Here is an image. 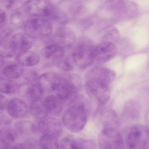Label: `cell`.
I'll return each mask as SVG.
<instances>
[{"mask_svg":"<svg viewBox=\"0 0 149 149\" xmlns=\"http://www.w3.org/2000/svg\"><path fill=\"white\" fill-rule=\"evenodd\" d=\"M6 14L0 8V24L2 23L6 19Z\"/></svg>","mask_w":149,"mask_h":149,"instance_id":"cell-34","label":"cell"},{"mask_svg":"<svg viewBox=\"0 0 149 149\" xmlns=\"http://www.w3.org/2000/svg\"><path fill=\"white\" fill-rule=\"evenodd\" d=\"M18 89L17 84L12 81L6 78H0V93L12 94Z\"/></svg>","mask_w":149,"mask_h":149,"instance_id":"cell-26","label":"cell"},{"mask_svg":"<svg viewBox=\"0 0 149 149\" xmlns=\"http://www.w3.org/2000/svg\"><path fill=\"white\" fill-rule=\"evenodd\" d=\"M110 7L114 10L117 17L123 18L134 17L138 11V6L134 3L125 0H110Z\"/></svg>","mask_w":149,"mask_h":149,"instance_id":"cell-10","label":"cell"},{"mask_svg":"<svg viewBox=\"0 0 149 149\" xmlns=\"http://www.w3.org/2000/svg\"><path fill=\"white\" fill-rule=\"evenodd\" d=\"M8 100L5 96L0 94V110H3L6 107Z\"/></svg>","mask_w":149,"mask_h":149,"instance_id":"cell-33","label":"cell"},{"mask_svg":"<svg viewBox=\"0 0 149 149\" xmlns=\"http://www.w3.org/2000/svg\"><path fill=\"white\" fill-rule=\"evenodd\" d=\"M115 72L109 68L95 67L91 69L86 74V79L94 80L109 85L116 78Z\"/></svg>","mask_w":149,"mask_h":149,"instance_id":"cell-12","label":"cell"},{"mask_svg":"<svg viewBox=\"0 0 149 149\" xmlns=\"http://www.w3.org/2000/svg\"><path fill=\"white\" fill-rule=\"evenodd\" d=\"M16 52L10 41H0V56L1 57H12L15 56Z\"/></svg>","mask_w":149,"mask_h":149,"instance_id":"cell-27","label":"cell"},{"mask_svg":"<svg viewBox=\"0 0 149 149\" xmlns=\"http://www.w3.org/2000/svg\"><path fill=\"white\" fill-rule=\"evenodd\" d=\"M100 149H125L124 141L121 133L115 128H104L98 136Z\"/></svg>","mask_w":149,"mask_h":149,"instance_id":"cell-4","label":"cell"},{"mask_svg":"<svg viewBox=\"0 0 149 149\" xmlns=\"http://www.w3.org/2000/svg\"><path fill=\"white\" fill-rule=\"evenodd\" d=\"M42 53L45 59L52 61L59 60L64 55V48L58 44H53L45 47Z\"/></svg>","mask_w":149,"mask_h":149,"instance_id":"cell-20","label":"cell"},{"mask_svg":"<svg viewBox=\"0 0 149 149\" xmlns=\"http://www.w3.org/2000/svg\"><path fill=\"white\" fill-rule=\"evenodd\" d=\"M117 49L113 43L103 42L94 46L93 57L94 61L104 63L111 60L117 53Z\"/></svg>","mask_w":149,"mask_h":149,"instance_id":"cell-11","label":"cell"},{"mask_svg":"<svg viewBox=\"0 0 149 149\" xmlns=\"http://www.w3.org/2000/svg\"><path fill=\"white\" fill-rule=\"evenodd\" d=\"M57 66L58 68L64 71H69L72 69L73 65L71 62L67 59L60 60L57 63Z\"/></svg>","mask_w":149,"mask_h":149,"instance_id":"cell-31","label":"cell"},{"mask_svg":"<svg viewBox=\"0 0 149 149\" xmlns=\"http://www.w3.org/2000/svg\"><path fill=\"white\" fill-rule=\"evenodd\" d=\"M18 136L14 128L6 126L3 127L0 130V141L3 146L12 145Z\"/></svg>","mask_w":149,"mask_h":149,"instance_id":"cell-22","label":"cell"},{"mask_svg":"<svg viewBox=\"0 0 149 149\" xmlns=\"http://www.w3.org/2000/svg\"><path fill=\"white\" fill-rule=\"evenodd\" d=\"M17 60L22 66L31 67L39 63L40 57L36 52L27 51L19 52L17 56Z\"/></svg>","mask_w":149,"mask_h":149,"instance_id":"cell-19","label":"cell"},{"mask_svg":"<svg viewBox=\"0 0 149 149\" xmlns=\"http://www.w3.org/2000/svg\"><path fill=\"white\" fill-rule=\"evenodd\" d=\"M60 149H82L78 141L70 137H65L60 141Z\"/></svg>","mask_w":149,"mask_h":149,"instance_id":"cell-28","label":"cell"},{"mask_svg":"<svg viewBox=\"0 0 149 149\" xmlns=\"http://www.w3.org/2000/svg\"><path fill=\"white\" fill-rule=\"evenodd\" d=\"M43 135L58 139L63 135V129L60 122L53 117H46L41 120L37 127Z\"/></svg>","mask_w":149,"mask_h":149,"instance_id":"cell-9","label":"cell"},{"mask_svg":"<svg viewBox=\"0 0 149 149\" xmlns=\"http://www.w3.org/2000/svg\"><path fill=\"white\" fill-rule=\"evenodd\" d=\"M14 129L18 135L23 136L33 134L37 130V128L33 123L25 120L18 121L15 123Z\"/></svg>","mask_w":149,"mask_h":149,"instance_id":"cell-21","label":"cell"},{"mask_svg":"<svg viewBox=\"0 0 149 149\" xmlns=\"http://www.w3.org/2000/svg\"><path fill=\"white\" fill-rule=\"evenodd\" d=\"M94 45L88 39H84L78 44L72 54L74 64L80 69H85L94 62L93 49Z\"/></svg>","mask_w":149,"mask_h":149,"instance_id":"cell-2","label":"cell"},{"mask_svg":"<svg viewBox=\"0 0 149 149\" xmlns=\"http://www.w3.org/2000/svg\"><path fill=\"white\" fill-rule=\"evenodd\" d=\"M18 89L21 95L31 102L41 100L44 92L38 83H24L21 85Z\"/></svg>","mask_w":149,"mask_h":149,"instance_id":"cell-13","label":"cell"},{"mask_svg":"<svg viewBox=\"0 0 149 149\" xmlns=\"http://www.w3.org/2000/svg\"><path fill=\"white\" fill-rule=\"evenodd\" d=\"M4 64V61L3 60V58L0 56V67H2L3 66Z\"/></svg>","mask_w":149,"mask_h":149,"instance_id":"cell-36","label":"cell"},{"mask_svg":"<svg viewBox=\"0 0 149 149\" xmlns=\"http://www.w3.org/2000/svg\"><path fill=\"white\" fill-rule=\"evenodd\" d=\"M43 102L48 113L58 116L62 112L64 102L57 95H48L45 97Z\"/></svg>","mask_w":149,"mask_h":149,"instance_id":"cell-18","label":"cell"},{"mask_svg":"<svg viewBox=\"0 0 149 149\" xmlns=\"http://www.w3.org/2000/svg\"><path fill=\"white\" fill-rule=\"evenodd\" d=\"M25 34L32 38L45 37L52 31V24L44 18L35 17L28 20L24 25Z\"/></svg>","mask_w":149,"mask_h":149,"instance_id":"cell-5","label":"cell"},{"mask_svg":"<svg viewBox=\"0 0 149 149\" xmlns=\"http://www.w3.org/2000/svg\"><path fill=\"white\" fill-rule=\"evenodd\" d=\"M24 12L35 17L52 16L57 18L58 10L44 0H28L23 5Z\"/></svg>","mask_w":149,"mask_h":149,"instance_id":"cell-7","label":"cell"},{"mask_svg":"<svg viewBox=\"0 0 149 149\" xmlns=\"http://www.w3.org/2000/svg\"><path fill=\"white\" fill-rule=\"evenodd\" d=\"M24 78L29 81L33 82L38 80L39 75L38 72L35 69H31L24 71Z\"/></svg>","mask_w":149,"mask_h":149,"instance_id":"cell-30","label":"cell"},{"mask_svg":"<svg viewBox=\"0 0 149 149\" xmlns=\"http://www.w3.org/2000/svg\"><path fill=\"white\" fill-rule=\"evenodd\" d=\"M24 69L22 66L16 63H11L6 65L3 70L4 76L10 79H19L23 74Z\"/></svg>","mask_w":149,"mask_h":149,"instance_id":"cell-24","label":"cell"},{"mask_svg":"<svg viewBox=\"0 0 149 149\" xmlns=\"http://www.w3.org/2000/svg\"><path fill=\"white\" fill-rule=\"evenodd\" d=\"M127 149H149L148 128L143 125L131 127L127 138Z\"/></svg>","mask_w":149,"mask_h":149,"instance_id":"cell-3","label":"cell"},{"mask_svg":"<svg viewBox=\"0 0 149 149\" xmlns=\"http://www.w3.org/2000/svg\"><path fill=\"white\" fill-rule=\"evenodd\" d=\"M99 118L103 126L106 127L115 128L118 125V116L113 109L108 108L101 109L98 113Z\"/></svg>","mask_w":149,"mask_h":149,"instance_id":"cell-17","label":"cell"},{"mask_svg":"<svg viewBox=\"0 0 149 149\" xmlns=\"http://www.w3.org/2000/svg\"><path fill=\"white\" fill-rule=\"evenodd\" d=\"M1 149H17L15 145L11 146H3Z\"/></svg>","mask_w":149,"mask_h":149,"instance_id":"cell-35","label":"cell"},{"mask_svg":"<svg viewBox=\"0 0 149 149\" xmlns=\"http://www.w3.org/2000/svg\"><path fill=\"white\" fill-rule=\"evenodd\" d=\"M85 89L87 95L99 105H104L111 96L109 85L94 80H87Z\"/></svg>","mask_w":149,"mask_h":149,"instance_id":"cell-6","label":"cell"},{"mask_svg":"<svg viewBox=\"0 0 149 149\" xmlns=\"http://www.w3.org/2000/svg\"><path fill=\"white\" fill-rule=\"evenodd\" d=\"M29 110L32 116L38 120H43L46 118L49 114L43 101L41 100L31 102Z\"/></svg>","mask_w":149,"mask_h":149,"instance_id":"cell-23","label":"cell"},{"mask_svg":"<svg viewBox=\"0 0 149 149\" xmlns=\"http://www.w3.org/2000/svg\"><path fill=\"white\" fill-rule=\"evenodd\" d=\"M11 122V120L5 114L0 112V126L6 127L9 125Z\"/></svg>","mask_w":149,"mask_h":149,"instance_id":"cell-32","label":"cell"},{"mask_svg":"<svg viewBox=\"0 0 149 149\" xmlns=\"http://www.w3.org/2000/svg\"><path fill=\"white\" fill-rule=\"evenodd\" d=\"M119 36V32L117 29L114 27L111 28L104 36L103 42H108L113 43V41L117 39Z\"/></svg>","mask_w":149,"mask_h":149,"instance_id":"cell-29","label":"cell"},{"mask_svg":"<svg viewBox=\"0 0 149 149\" xmlns=\"http://www.w3.org/2000/svg\"><path fill=\"white\" fill-rule=\"evenodd\" d=\"M7 111L12 118L19 119L24 117L28 114L29 108L25 102L19 99H13L8 102Z\"/></svg>","mask_w":149,"mask_h":149,"instance_id":"cell-14","label":"cell"},{"mask_svg":"<svg viewBox=\"0 0 149 149\" xmlns=\"http://www.w3.org/2000/svg\"><path fill=\"white\" fill-rule=\"evenodd\" d=\"M70 106L62 117L63 125L72 133L82 131L86 124L88 116V109L85 101L78 96L71 102Z\"/></svg>","mask_w":149,"mask_h":149,"instance_id":"cell-1","label":"cell"},{"mask_svg":"<svg viewBox=\"0 0 149 149\" xmlns=\"http://www.w3.org/2000/svg\"><path fill=\"white\" fill-rule=\"evenodd\" d=\"M38 144L40 149H59V148L58 139L43 135L39 139Z\"/></svg>","mask_w":149,"mask_h":149,"instance_id":"cell-25","label":"cell"},{"mask_svg":"<svg viewBox=\"0 0 149 149\" xmlns=\"http://www.w3.org/2000/svg\"><path fill=\"white\" fill-rule=\"evenodd\" d=\"M66 78L53 72H47L38 77V84L44 92L53 93L57 92L65 81Z\"/></svg>","mask_w":149,"mask_h":149,"instance_id":"cell-8","label":"cell"},{"mask_svg":"<svg viewBox=\"0 0 149 149\" xmlns=\"http://www.w3.org/2000/svg\"><path fill=\"white\" fill-rule=\"evenodd\" d=\"M58 44L64 48L72 47L76 42V35L73 31L67 27H63L59 30L56 36Z\"/></svg>","mask_w":149,"mask_h":149,"instance_id":"cell-16","label":"cell"},{"mask_svg":"<svg viewBox=\"0 0 149 149\" xmlns=\"http://www.w3.org/2000/svg\"><path fill=\"white\" fill-rule=\"evenodd\" d=\"M33 38L26 34L18 33L14 35L10 39V42L16 52H19L27 51L31 48L33 43Z\"/></svg>","mask_w":149,"mask_h":149,"instance_id":"cell-15","label":"cell"}]
</instances>
